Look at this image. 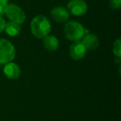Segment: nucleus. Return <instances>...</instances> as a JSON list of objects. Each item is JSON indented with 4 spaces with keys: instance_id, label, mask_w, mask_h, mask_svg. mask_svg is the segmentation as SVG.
<instances>
[{
    "instance_id": "f257e3e1",
    "label": "nucleus",
    "mask_w": 121,
    "mask_h": 121,
    "mask_svg": "<svg viewBox=\"0 0 121 121\" xmlns=\"http://www.w3.org/2000/svg\"><path fill=\"white\" fill-rule=\"evenodd\" d=\"M32 34L38 39L44 38L52 31V24L46 16L39 14L32 19L30 24Z\"/></svg>"
},
{
    "instance_id": "f03ea898",
    "label": "nucleus",
    "mask_w": 121,
    "mask_h": 121,
    "mask_svg": "<svg viewBox=\"0 0 121 121\" xmlns=\"http://www.w3.org/2000/svg\"><path fill=\"white\" fill-rule=\"evenodd\" d=\"M85 30L86 28L84 27V26L81 22L75 20L67 21L66 22H65L64 28H63L66 38L72 42L81 41L85 35Z\"/></svg>"
},
{
    "instance_id": "7ed1b4c3",
    "label": "nucleus",
    "mask_w": 121,
    "mask_h": 121,
    "mask_svg": "<svg viewBox=\"0 0 121 121\" xmlns=\"http://www.w3.org/2000/svg\"><path fill=\"white\" fill-rule=\"evenodd\" d=\"M16 56L14 45L5 38H0V65H5L13 60Z\"/></svg>"
},
{
    "instance_id": "20e7f679",
    "label": "nucleus",
    "mask_w": 121,
    "mask_h": 121,
    "mask_svg": "<svg viewBox=\"0 0 121 121\" xmlns=\"http://www.w3.org/2000/svg\"><path fill=\"white\" fill-rule=\"evenodd\" d=\"M6 17L11 22H14L17 24H22L26 21V13L20 6L14 4H9L5 10Z\"/></svg>"
},
{
    "instance_id": "39448f33",
    "label": "nucleus",
    "mask_w": 121,
    "mask_h": 121,
    "mask_svg": "<svg viewBox=\"0 0 121 121\" xmlns=\"http://www.w3.org/2000/svg\"><path fill=\"white\" fill-rule=\"evenodd\" d=\"M70 14L76 17L83 16L88 11V4L85 0H70L66 6Z\"/></svg>"
},
{
    "instance_id": "423d86ee",
    "label": "nucleus",
    "mask_w": 121,
    "mask_h": 121,
    "mask_svg": "<svg viewBox=\"0 0 121 121\" xmlns=\"http://www.w3.org/2000/svg\"><path fill=\"white\" fill-rule=\"evenodd\" d=\"M51 17L57 23H65L70 17V13L66 8L63 6H56L51 10Z\"/></svg>"
},
{
    "instance_id": "0eeeda50",
    "label": "nucleus",
    "mask_w": 121,
    "mask_h": 121,
    "mask_svg": "<svg viewBox=\"0 0 121 121\" xmlns=\"http://www.w3.org/2000/svg\"><path fill=\"white\" fill-rule=\"evenodd\" d=\"M86 48L82 44L81 41L72 42L69 47V56L72 60H80L85 57L86 54Z\"/></svg>"
},
{
    "instance_id": "6e6552de",
    "label": "nucleus",
    "mask_w": 121,
    "mask_h": 121,
    "mask_svg": "<svg viewBox=\"0 0 121 121\" xmlns=\"http://www.w3.org/2000/svg\"><path fill=\"white\" fill-rule=\"evenodd\" d=\"M4 74L8 79L16 80L20 77L21 76V68L17 63L11 61L4 65Z\"/></svg>"
},
{
    "instance_id": "1a4fd4ad",
    "label": "nucleus",
    "mask_w": 121,
    "mask_h": 121,
    "mask_svg": "<svg viewBox=\"0 0 121 121\" xmlns=\"http://www.w3.org/2000/svg\"><path fill=\"white\" fill-rule=\"evenodd\" d=\"M81 42L85 46L87 51L95 50L99 46V39L97 35L91 32L85 34L81 39Z\"/></svg>"
},
{
    "instance_id": "9d476101",
    "label": "nucleus",
    "mask_w": 121,
    "mask_h": 121,
    "mask_svg": "<svg viewBox=\"0 0 121 121\" xmlns=\"http://www.w3.org/2000/svg\"><path fill=\"white\" fill-rule=\"evenodd\" d=\"M42 41V45L46 50L49 52H56L58 50L59 46H60V42L58 38L53 35H47L46 36Z\"/></svg>"
},
{
    "instance_id": "9b49d317",
    "label": "nucleus",
    "mask_w": 121,
    "mask_h": 121,
    "mask_svg": "<svg viewBox=\"0 0 121 121\" xmlns=\"http://www.w3.org/2000/svg\"><path fill=\"white\" fill-rule=\"evenodd\" d=\"M4 31L7 33L8 36L9 37H17L20 34L21 31H22V27H21L20 24H17L14 22H6L5 27H4Z\"/></svg>"
},
{
    "instance_id": "f8f14e48",
    "label": "nucleus",
    "mask_w": 121,
    "mask_h": 121,
    "mask_svg": "<svg viewBox=\"0 0 121 121\" xmlns=\"http://www.w3.org/2000/svg\"><path fill=\"white\" fill-rule=\"evenodd\" d=\"M112 52L113 54L116 57L121 58V38L118 37L113 43L112 47Z\"/></svg>"
},
{
    "instance_id": "ddd939ff",
    "label": "nucleus",
    "mask_w": 121,
    "mask_h": 121,
    "mask_svg": "<svg viewBox=\"0 0 121 121\" xmlns=\"http://www.w3.org/2000/svg\"><path fill=\"white\" fill-rule=\"evenodd\" d=\"M109 6L113 10H118L121 8V0H109Z\"/></svg>"
},
{
    "instance_id": "4468645a",
    "label": "nucleus",
    "mask_w": 121,
    "mask_h": 121,
    "mask_svg": "<svg viewBox=\"0 0 121 121\" xmlns=\"http://www.w3.org/2000/svg\"><path fill=\"white\" fill-rule=\"evenodd\" d=\"M8 5H9V0H0V16L4 14Z\"/></svg>"
},
{
    "instance_id": "2eb2a0df",
    "label": "nucleus",
    "mask_w": 121,
    "mask_h": 121,
    "mask_svg": "<svg viewBox=\"0 0 121 121\" xmlns=\"http://www.w3.org/2000/svg\"><path fill=\"white\" fill-rule=\"evenodd\" d=\"M6 21L2 16H0V33H2L4 31V27H5Z\"/></svg>"
},
{
    "instance_id": "dca6fc26",
    "label": "nucleus",
    "mask_w": 121,
    "mask_h": 121,
    "mask_svg": "<svg viewBox=\"0 0 121 121\" xmlns=\"http://www.w3.org/2000/svg\"><path fill=\"white\" fill-rule=\"evenodd\" d=\"M121 63V58H119V57H116V60H115V64H118L119 66Z\"/></svg>"
}]
</instances>
